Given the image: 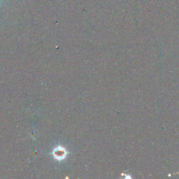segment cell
I'll return each mask as SVG.
<instances>
[{"label": "cell", "mask_w": 179, "mask_h": 179, "mask_svg": "<svg viewBox=\"0 0 179 179\" xmlns=\"http://www.w3.org/2000/svg\"><path fill=\"white\" fill-rule=\"evenodd\" d=\"M66 151L64 149H63L62 150H60V152H58L57 150H55L54 152V155H55V158H58V160H61V159H63L64 157H65L66 156V154H65Z\"/></svg>", "instance_id": "cell-1"}]
</instances>
